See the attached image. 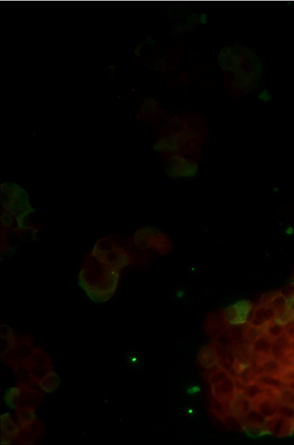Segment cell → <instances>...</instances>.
Returning a JSON list of instances; mask_svg holds the SVG:
<instances>
[{
	"instance_id": "4",
	"label": "cell",
	"mask_w": 294,
	"mask_h": 445,
	"mask_svg": "<svg viewBox=\"0 0 294 445\" xmlns=\"http://www.w3.org/2000/svg\"><path fill=\"white\" fill-rule=\"evenodd\" d=\"M91 255L111 268L119 271L128 264V256L124 250L107 239L98 241L93 248Z\"/></svg>"
},
{
	"instance_id": "19",
	"label": "cell",
	"mask_w": 294,
	"mask_h": 445,
	"mask_svg": "<svg viewBox=\"0 0 294 445\" xmlns=\"http://www.w3.org/2000/svg\"><path fill=\"white\" fill-rule=\"evenodd\" d=\"M290 295H291V296L294 298V288H293L292 293H291V294Z\"/></svg>"
},
{
	"instance_id": "20",
	"label": "cell",
	"mask_w": 294,
	"mask_h": 445,
	"mask_svg": "<svg viewBox=\"0 0 294 445\" xmlns=\"http://www.w3.org/2000/svg\"><path fill=\"white\" fill-rule=\"evenodd\" d=\"M33 135H34V136H35V135H37V134L35 133H33Z\"/></svg>"
},
{
	"instance_id": "8",
	"label": "cell",
	"mask_w": 294,
	"mask_h": 445,
	"mask_svg": "<svg viewBox=\"0 0 294 445\" xmlns=\"http://www.w3.org/2000/svg\"><path fill=\"white\" fill-rule=\"evenodd\" d=\"M257 97L260 101L262 103H269L273 99L271 93L266 88H263L258 93Z\"/></svg>"
},
{
	"instance_id": "7",
	"label": "cell",
	"mask_w": 294,
	"mask_h": 445,
	"mask_svg": "<svg viewBox=\"0 0 294 445\" xmlns=\"http://www.w3.org/2000/svg\"><path fill=\"white\" fill-rule=\"evenodd\" d=\"M21 395V390L18 388H12L6 391L4 394V399L7 405L11 409L17 408L18 399Z\"/></svg>"
},
{
	"instance_id": "12",
	"label": "cell",
	"mask_w": 294,
	"mask_h": 445,
	"mask_svg": "<svg viewBox=\"0 0 294 445\" xmlns=\"http://www.w3.org/2000/svg\"><path fill=\"white\" fill-rule=\"evenodd\" d=\"M103 68L105 72L111 76V79L112 80L115 78L116 72H117L119 66L117 64L112 63L106 64V65L103 66Z\"/></svg>"
},
{
	"instance_id": "5",
	"label": "cell",
	"mask_w": 294,
	"mask_h": 445,
	"mask_svg": "<svg viewBox=\"0 0 294 445\" xmlns=\"http://www.w3.org/2000/svg\"><path fill=\"white\" fill-rule=\"evenodd\" d=\"M251 309L250 302L242 300L225 309L224 317L231 325H241L246 323Z\"/></svg>"
},
{
	"instance_id": "1",
	"label": "cell",
	"mask_w": 294,
	"mask_h": 445,
	"mask_svg": "<svg viewBox=\"0 0 294 445\" xmlns=\"http://www.w3.org/2000/svg\"><path fill=\"white\" fill-rule=\"evenodd\" d=\"M119 271L111 268L91 255L84 262L79 275V285L95 303H104L117 290Z\"/></svg>"
},
{
	"instance_id": "11",
	"label": "cell",
	"mask_w": 294,
	"mask_h": 445,
	"mask_svg": "<svg viewBox=\"0 0 294 445\" xmlns=\"http://www.w3.org/2000/svg\"><path fill=\"white\" fill-rule=\"evenodd\" d=\"M286 308L289 314L294 319V298L291 295L286 298Z\"/></svg>"
},
{
	"instance_id": "16",
	"label": "cell",
	"mask_w": 294,
	"mask_h": 445,
	"mask_svg": "<svg viewBox=\"0 0 294 445\" xmlns=\"http://www.w3.org/2000/svg\"><path fill=\"white\" fill-rule=\"evenodd\" d=\"M284 233L287 236H292L294 233V229L293 227H287V228L285 229Z\"/></svg>"
},
{
	"instance_id": "17",
	"label": "cell",
	"mask_w": 294,
	"mask_h": 445,
	"mask_svg": "<svg viewBox=\"0 0 294 445\" xmlns=\"http://www.w3.org/2000/svg\"><path fill=\"white\" fill-rule=\"evenodd\" d=\"M280 191L279 187H278V186L273 187V191L274 193H278V191Z\"/></svg>"
},
{
	"instance_id": "3",
	"label": "cell",
	"mask_w": 294,
	"mask_h": 445,
	"mask_svg": "<svg viewBox=\"0 0 294 445\" xmlns=\"http://www.w3.org/2000/svg\"><path fill=\"white\" fill-rule=\"evenodd\" d=\"M199 160L180 155H173L163 159L165 173L173 179L187 180L197 176L199 170Z\"/></svg>"
},
{
	"instance_id": "14",
	"label": "cell",
	"mask_w": 294,
	"mask_h": 445,
	"mask_svg": "<svg viewBox=\"0 0 294 445\" xmlns=\"http://www.w3.org/2000/svg\"><path fill=\"white\" fill-rule=\"evenodd\" d=\"M201 391V388L198 386H193L187 389V393L189 395H195Z\"/></svg>"
},
{
	"instance_id": "13",
	"label": "cell",
	"mask_w": 294,
	"mask_h": 445,
	"mask_svg": "<svg viewBox=\"0 0 294 445\" xmlns=\"http://www.w3.org/2000/svg\"><path fill=\"white\" fill-rule=\"evenodd\" d=\"M144 45H145V43H144V40H142V41L138 42L137 44H135L134 48H133V52L136 57H140L141 56L142 48H143Z\"/></svg>"
},
{
	"instance_id": "18",
	"label": "cell",
	"mask_w": 294,
	"mask_h": 445,
	"mask_svg": "<svg viewBox=\"0 0 294 445\" xmlns=\"http://www.w3.org/2000/svg\"><path fill=\"white\" fill-rule=\"evenodd\" d=\"M117 99H122V96H121V95H117Z\"/></svg>"
},
{
	"instance_id": "2",
	"label": "cell",
	"mask_w": 294,
	"mask_h": 445,
	"mask_svg": "<svg viewBox=\"0 0 294 445\" xmlns=\"http://www.w3.org/2000/svg\"><path fill=\"white\" fill-rule=\"evenodd\" d=\"M2 206L13 215L32 208L26 191L19 184L5 182L1 184Z\"/></svg>"
},
{
	"instance_id": "9",
	"label": "cell",
	"mask_w": 294,
	"mask_h": 445,
	"mask_svg": "<svg viewBox=\"0 0 294 445\" xmlns=\"http://www.w3.org/2000/svg\"><path fill=\"white\" fill-rule=\"evenodd\" d=\"M14 215L7 210H6L5 213H2V224L6 228L12 227L13 222L14 221V217H13Z\"/></svg>"
},
{
	"instance_id": "22",
	"label": "cell",
	"mask_w": 294,
	"mask_h": 445,
	"mask_svg": "<svg viewBox=\"0 0 294 445\" xmlns=\"http://www.w3.org/2000/svg\"><path fill=\"white\" fill-rule=\"evenodd\" d=\"M293 284H294V281H293Z\"/></svg>"
},
{
	"instance_id": "15",
	"label": "cell",
	"mask_w": 294,
	"mask_h": 445,
	"mask_svg": "<svg viewBox=\"0 0 294 445\" xmlns=\"http://www.w3.org/2000/svg\"><path fill=\"white\" fill-rule=\"evenodd\" d=\"M198 21L202 25H205L208 23V16L206 13H202L198 17Z\"/></svg>"
},
{
	"instance_id": "10",
	"label": "cell",
	"mask_w": 294,
	"mask_h": 445,
	"mask_svg": "<svg viewBox=\"0 0 294 445\" xmlns=\"http://www.w3.org/2000/svg\"><path fill=\"white\" fill-rule=\"evenodd\" d=\"M284 333H285V335H286L291 340L294 339V319L289 320V321L285 324L284 326Z\"/></svg>"
},
{
	"instance_id": "21",
	"label": "cell",
	"mask_w": 294,
	"mask_h": 445,
	"mask_svg": "<svg viewBox=\"0 0 294 445\" xmlns=\"http://www.w3.org/2000/svg\"><path fill=\"white\" fill-rule=\"evenodd\" d=\"M293 368H294V364H293Z\"/></svg>"
},
{
	"instance_id": "6",
	"label": "cell",
	"mask_w": 294,
	"mask_h": 445,
	"mask_svg": "<svg viewBox=\"0 0 294 445\" xmlns=\"http://www.w3.org/2000/svg\"><path fill=\"white\" fill-rule=\"evenodd\" d=\"M2 421V444H10L16 437L19 429L13 421L10 414H4L1 417Z\"/></svg>"
}]
</instances>
